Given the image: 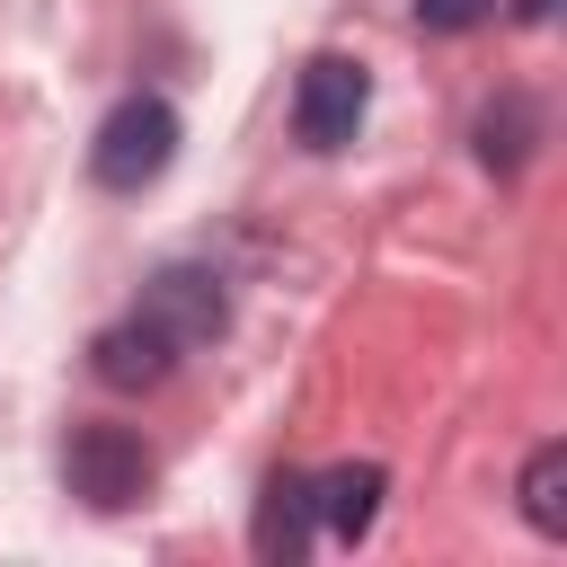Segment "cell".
I'll return each instance as SVG.
<instances>
[{"mask_svg": "<svg viewBox=\"0 0 567 567\" xmlns=\"http://www.w3.org/2000/svg\"><path fill=\"white\" fill-rule=\"evenodd\" d=\"M310 478H292V470H275L266 478V496H257V558H275V567H292L301 549H310Z\"/></svg>", "mask_w": 567, "mask_h": 567, "instance_id": "8992f818", "label": "cell"}, {"mask_svg": "<svg viewBox=\"0 0 567 567\" xmlns=\"http://www.w3.org/2000/svg\"><path fill=\"white\" fill-rule=\"evenodd\" d=\"M168 159H177V115H168V97H124V106L97 124V142H89V168H97V186H115V195H142L151 177H168Z\"/></svg>", "mask_w": 567, "mask_h": 567, "instance_id": "6da1fadb", "label": "cell"}, {"mask_svg": "<svg viewBox=\"0 0 567 567\" xmlns=\"http://www.w3.org/2000/svg\"><path fill=\"white\" fill-rule=\"evenodd\" d=\"M523 514H532V532H567V443H540L532 461H523Z\"/></svg>", "mask_w": 567, "mask_h": 567, "instance_id": "9c48e42d", "label": "cell"}, {"mask_svg": "<svg viewBox=\"0 0 567 567\" xmlns=\"http://www.w3.org/2000/svg\"><path fill=\"white\" fill-rule=\"evenodd\" d=\"M310 514H319L337 540H363L372 514H381V470H372V461H346V470L310 478Z\"/></svg>", "mask_w": 567, "mask_h": 567, "instance_id": "52a82bcc", "label": "cell"}, {"mask_svg": "<svg viewBox=\"0 0 567 567\" xmlns=\"http://www.w3.org/2000/svg\"><path fill=\"white\" fill-rule=\"evenodd\" d=\"M532 133H540V106H532V97H496V106L478 115V159L514 177V168L532 159Z\"/></svg>", "mask_w": 567, "mask_h": 567, "instance_id": "ba28073f", "label": "cell"}, {"mask_svg": "<svg viewBox=\"0 0 567 567\" xmlns=\"http://www.w3.org/2000/svg\"><path fill=\"white\" fill-rule=\"evenodd\" d=\"M133 319H142V328H159L177 354H195V346H213V337L230 328V292H221V275H213V266H159V275L142 284Z\"/></svg>", "mask_w": 567, "mask_h": 567, "instance_id": "3957f363", "label": "cell"}, {"mask_svg": "<svg viewBox=\"0 0 567 567\" xmlns=\"http://www.w3.org/2000/svg\"><path fill=\"white\" fill-rule=\"evenodd\" d=\"M89 372H97L106 390H159V381L177 372V346H168L159 328H142V319H115V328L89 346Z\"/></svg>", "mask_w": 567, "mask_h": 567, "instance_id": "5b68a950", "label": "cell"}, {"mask_svg": "<svg viewBox=\"0 0 567 567\" xmlns=\"http://www.w3.org/2000/svg\"><path fill=\"white\" fill-rule=\"evenodd\" d=\"M363 97H372L363 62L319 53V62L301 71V89H292V133H301L310 151H346V142H354V124H363Z\"/></svg>", "mask_w": 567, "mask_h": 567, "instance_id": "277c9868", "label": "cell"}, {"mask_svg": "<svg viewBox=\"0 0 567 567\" xmlns=\"http://www.w3.org/2000/svg\"><path fill=\"white\" fill-rule=\"evenodd\" d=\"M416 18H425L434 35H461V27H478V18H496V0H416Z\"/></svg>", "mask_w": 567, "mask_h": 567, "instance_id": "30bf717a", "label": "cell"}, {"mask_svg": "<svg viewBox=\"0 0 567 567\" xmlns=\"http://www.w3.org/2000/svg\"><path fill=\"white\" fill-rule=\"evenodd\" d=\"M62 478H71L80 505L124 514V505L151 496V452H142V434H124V425H80V434L62 443Z\"/></svg>", "mask_w": 567, "mask_h": 567, "instance_id": "7a4b0ae2", "label": "cell"}, {"mask_svg": "<svg viewBox=\"0 0 567 567\" xmlns=\"http://www.w3.org/2000/svg\"><path fill=\"white\" fill-rule=\"evenodd\" d=\"M549 9H558V0H514V18H523V27H540Z\"/></svg>", "mask_w": 567, "mask_h": 567, "instance_id": "8fae6325", "label": "cell"}]
</instances>
